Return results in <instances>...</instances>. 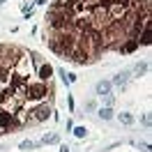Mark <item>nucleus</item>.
<instances>
[{
	"label": "nucleus",
	"mask_w": 152,
	"mask_h": 152,
	"mask_svg": "<svg viewBox=\"0 0 152 152\" xmlns=\"http://www.w3.org/2000/svg\"><path fill=\"white\" fill-rule=\"evenodd\" d=\"M60 138H58V134H46V136H42V141H39V145H51V143H58Z\"/></svg>",
	"instance_id": "0eeeda50"
},
{
	"label": "nucleus",
	"mask_w": 152,
	"mask_h": 152,
	"mask_svg": "<svg viewBox=\"0 0 152 152\" xmlns=\"http://www.w3.org/2000/svg\"><path fill=\"white\" fill-rule=\"evenodd\" d=\"M51 74H53V67H51V65H42V67H39V78H42V81L51 78Z\"/></svg>",
	"instance_id": "423d86ee"
},
{
	"label": "nucleus",
	"mask_w": 152,
	"mask_h": 152,
	"mask_svg": "<svg viewBox=\"0 0 152 152\" xmlns=\"http://www.w3.org/2000/svg\"><path fill=\"white\" fill-rule=\"evenodd\" d=\"M132 78V72H120V74H115V78L111 81V86H118V88H124L127 86V81Z\"/></svg>",
	"instance_id": "20e7f679"
},
{
	"label": "nucleus",
	"mask_w": 152,
	"mask_h": 152,
	"mask_svg": "<svg viewBox=\"0 0 152 152\" xmlns=\"http://www.w3.org/2000/svg\"><path fill=\"white\" fill-rule=\"evenodd\" d=\"M60 152H69V148H67V145H60Z\"/></svg>",
	"instance_id": "a211bd4d"
},
{
	"label": "nucleus",
	"mask_w": 152,
	"mask_h": 152,
	"mask_svg": "<svg viewBox=\"0 0 152 152\" xmlns=\"http://www.w3.org/2000/svg\"><path fill=\"white\" fill-rule=\"evenodd\" d=\"M145 72H148V62H138V65L134 67V74H136V76L145 74Z\"/></svg>",
	"instance_id": "9b49d317"
},
{
	"label": "nucleus",
	"mask_w": 152,
	"mask_h": 152,
	"mask_svg": "<svg viewBox=\"0 0 152 152\" xmlns=\"http://www.w3.org/2000/svg\"><path fill=\"white\" fill-rule=\"evenodd\" d=\"M143 124H145V127H150V115H148V113L143 115Z\"/></svg>",
	"instance_id": "dca6fc26"
},
{
	"label": "nucleus",
	"mask_w": 152,
	"mask_h": 152,
	"mask_svg": "<svg viewBox=\"0 0 152 152\" xmlns=\"http://www.w3.org/2000/svg\"><path fill=\"white\" fill-rule=\"evenodd\" d=\"M74 134H76V138H86L88 129H86V127H76V129H74Z\"/></svg>",
	"instance_id": "ddd939ff"
},
{
	"label": "nucleus",
	"mask_w": 152,
	"mask_h": 152,
	"mask_svg": "<svg viewBox=\"0 0 152 152\" xmlns=\"http://www.w3.org/2000/svg\"><path fill=\"white\" fill-rule=\"evenodd\" d=\"M111 88H113V86H111V81H99L95 90H97V95H99V97H104V95H111Z\"/></svg>",
	"instance_id": "39448f33"
},
{
	"label": "nucleus",
	"mask_w": 152,
	"mask_h": 152,
	"mask_svg": "<svg viewBox=\"0 0 152 152\" xmlns=\"http://www.w3.org/2000/svg\"><path fill=\"white\" fill-rule=\"evenodd\" d=\"M48 115H51V108H48V104H44V106H37V108H32L30 111V115H28V122H32V124H37V122H44Z\"/></svg>",
	"instance_id": "f257e3e1"
},
{
	"label": "nucleus",
	"mask_w": 152,
	"mask_h": 152,
	"mask_svg": "<svg viewBox=\"0 0 152 152\" xmlns=\"http://www.w3.org/2000/svg\"><path fill=\"white\" fill-rule=\"evenodd\" d=\"M99 118H102V120H111V118H113V108H111V106L99 108Z\"/></svg>",
	"instance_id": "6e6552de"
},
{
	"label": "nucleus",
	"mask_w": 152,
	"mask_h": 152,
	"mask_svg": "<svg viewBox=\"0 0 152 152\" xmlns=\"http://www.w3.org/2000/svg\"><path fill=\"white\" fill-rule=\"evenodd\" d=\"M14 124V113H7V111H0V134H7Z\"/></svg>",
	"instance_id": "f03ea898"
},
{
	"label": "nucleus",
	"mask_w": 152,
	"mask_h": 152,
	"mask_svg": "<svg viewBox=\"0 0 152 152\" xmlns=\"http://www.w3.org/2000/svg\"><path fill=\"white\" fill-rule=\"evenodd\" d=\"M102 99H104V104H106V106H113V104H115V97H113V95H104Z\"/></svg>",
	"instance_id": "4468645a"
},
{
	"label": "nucleus",
	"mask_w": 152,
	"mask_h": 152,
	"mask_svg": "<svg viewBox=\"0 0 152 152\" xmlns=\"http://www.w3.org/2000/svg\"><path fill=\"white\" fill-rule=\"evenodd\" d=\"M95 106H97L95 102H88V104H86V108H88V111H95Z\"/></svg>",
	"instance_id": "f3484780"
},
{
	"label": "nucleus",
	"mask_w": 152,
	"mask_h": 152,
	"mask_svg": "<svg viewBox=\"0 0 152 152\" xmlns=\"http://www.w3.org/2000/svg\"><path fill=\"white\" fill-rule=\"evenodd\" d=\"M48 95V88L44 86V83H35V86L28 88V97H32V99H42V97Z\"/></svg>",
	"instance_id": "7ed1b4c3"
},
{
	"label": "nucleus",
	"mask_w": 152,
	"mask_h": 152,
	"mask_svg": "<svg viewBox=\"0 0 152 152\" xmlns=\"http://www.w3.org/2000/svg\"><path fill=\"white\" fill-rule=\"evenodd\" d=\"M138 150H141V152H150V143H141Z\"/></svg>",
	"instance_id": "2eb2a0df"
},
{
	"label": "nucleus",
	"mask_w": 152,
	"mask_h": 152,
	"mask_svg": "<svg viewBox=\"0 0 152 152\" xmlns=\"http://www.w3.org/2000/svg\"><path fill=\"white\" fill-rule=\"evenodd\" d=\"M136 48H138V42H136V39H129V42L122 46V53H132V51H136Z\"/></svg>",
	"instance_id": "1a4fd4ad"
},
{
	"label": "nucleus",
	"mask_w": 152,
	"mask_h": 152,
	"mask_svg": "<svg viewBox=\"0 0 152 152\" xmlns=\"http://www.w3.org/2000/svg\"><path fill=\"white\" fill-rule=\"evenodd\" d=\"M118 120L129 127V124H134V115H132V113H120V115H118Z\"/></svg>",
	"instance_id": "9d476101"
},
{
	"label": "nucleus",
	"mask_w": 152,
	"mask_h": 152,
	"mask_svg": "<svg viewBox=\"0 0 152 152\" xmlns=\"http://www.w3.org/2000/svg\"><path fill=\"white\" fill-rule=\"evenodd\" d=\"M35 145H37V143H32V141H23L19 148H21L23 152H30V150H35Z\"/></svg>",
	"instance_id": "f8f14e48"
}]
</instances>
